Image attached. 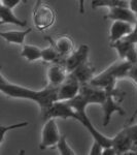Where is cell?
Returning <instances> with one entry per match:
<instances>
[{
  "label": "cell",
  "instance_id": "1",
  "mask_svg": "<svg viewBox=\"0 0 137 155\" xmlns=\"http://www.w3.org/2000/svg\"><path fill=\"white\" fill-rule=\"evenodd\" d=\"M0 90L6 96L12 98L27 99L36 102L40 107L42 116L58 101V87L49 85L41 90H33L7 81L3 74H0Z\"/></svg>",
  "mask_w": 137,
  "mask_h": 155
},
{
  "label": "cell",
  "instance_id": "2",
  "mask_svg": "<svg viewBox=\"0 0 137 155\" xmlns=\"http://www.w3.org/2000/svg\"><path fill=\"white\" fill-rule=\"evenodd\" d=\"M133 66V63L127 61V60L121 59L107 67L105 71L95 76L91 81L92 85L101 87L106 91H114L116 90V83L118 80L122 78H127L130 68Z\"/></svg>",
  "mask_w": 137,
  "mask_h": 155
},
{
  "label": "cell",
  "instance_id": "3",
  "mask_svg": "<svg viewBox=\"0 0 137 155\" xmlns=\"http://www.w3.org/2000/svg\"><path fill=\"white\" fill-rule=\"evenodd\" d=\"M125 92L116 89L114 91H107V96L103 104H101L103 110V126H106L110 123L111 116L114 113L119 115H125V111L121 107V104L125 97Z\"/></svg>",
  "mask_w": 137,
  "mask_h": 155
},
{
  "label": "cell",
  "instance_id": "4",
  "mask_svg": "<svg viewBox=\"0 0 137 155\" xmlns=\"http://www.w3.org/2000/svg\"><path fill=\"white\" fill-rule=\"evenodd\" d=\"M61 136L62 134H60L56 118L46 119L41 131V142L39 145V148L46 149L57 146L58 142L61 139Z\"/></svg>",
  "mask_w": 137,
  "mask_h": 155
},
{
  "label": "cell",
  "instance_id": "5",
  "mask_svg": "<svg viewBox=\"0 0 137 155\" xmlns=\"http://www.w3.org/2000/svg\"><path fill=\"white\" fill-rule=\"evenodd\" d=\"M81 84L73 72H69L66 79L58 86V101H66L75 97L79 93Z\"/></svg>",
  "mask_w": 137,
  "mask_h": 155
},
{
  "label": "cell",
  "instance_id": "6",
  "mask_svg": "<svg viewBox=\"0 0 137 155\" xmlns=\"http://www.w3.org/2000/svg\"><path fill=\"white\" fill-rule=\"evenodd\" d=\"M56 20L55 11L49 4H41L33 11L34 25L38 30H46L49 28Z\"/></svg>",
  "mask_w": 137,
  "mask_h": 155
},
{
  "label": "cell",
  "instance_id": "7",
  "mask_svg": "<svg viewBox=\"0 0 137 155\" xmlns=\"http://www.w3.org/2000/svg\"><path fill=\"white\" fill-rule=\"evenodd\" d=\"M110 47L116 49L118 52L119 59L127 60L133 64L137 63V50L136 44L127 41V39H119L116 41L110 42Z\"/></svg>",
  "mask_w": 137,
  "mask_h": 155
},
{
  "label": "cell",
  "instance_id": "8",
  "mask_svg": "<svg viewBox=\"0 0 137 155\" xmlns=\"http://www.w3.org/2000/svg\"><path fill=\"white\" fill-rule=\"evenodd\" d=\"M89 46L88 45H81L76 50H74L72 53L64 59V65L66 66L67 71L69 72L73 71L81 65L86 61L89 60Z\"/></svg>",
  "mask_w": 137,
  "mask_h": 155
},
{
  "label": "cell",
  "instance_id": "9",
  "mask_svg": "<svg viewBox=\"0 0 137 155\" xmlns=\"http://www.w3.org/2000/svg\"><path fill=\"white\" fill-rule=\"evenodd\" d=\"M104 19L113 21H126L132 24L137 23V15L131 11L129 6H114L109 8V12L104 16Z\"/></svg>",
  "mask_w": 137,
  "mask_h": 155
},
{
  "label": "cell",
  "instance_id": "10",
  "mask_svg": "<svg viewBox=\"0 0 137 155\" xmlns=\"http://www.w3.org/2000/svg\"><path fill=\"white\" fill-rule=\"evenodd\" d=\"M134 25L130 22L126 21H113L110 27V33H109V41L113 42L119 39H123L133 31Z\"/></svg>",
  "mask_w": 137,
  "mask_h": 155
},
{
  "label": "cell",
  "instance_id": "11",
  "mask_svg": "<svg viewBox=\"0 0 137 155\" xmlns=\"http://www.w3.org/2000/svg\"><path fill=\"white\" fill-rule=\"evenodd\" d=\"M69 71H67L66 66L64 63H59V62H55L52 63V65L48 69V81L49 85L52 86H60L63 81L68 76Z\"/></svg>",
  "mask_w": 137,
  "mask_h": 155
},
{
  "label": "cell",
  "instance_id": "12",
  "mask_svg": "<svg viewBox=\"0 0 137 155\" xmlns=\"http://www.w3.org/2000/svg\"><path fill=\"white\" fill-rule=\"evenodd\" d=\"M113 146L118 154H130L134 149V143L128 136L125 129L113 137Z\"/></svg>",
  "mask_w": 137,
  "mask_h": 155
},
{
  "label": "cell",
  "instance_id": "13",
  "mask_svg": "<svg viewBox=\"0 0 137 155\" xmlns=\"http://www.w3.org/2000/svg\"><path fill=\"white\" fill-rule=\"evenodd\" d=\"M74 74V76L78 79V81L81 82V85L89 84L91 83V81L93 80V78L95 77V67L91 64V62L86 61L81 65H79L78 68H75L73 71H71Z\"/></svg>",
  "mask_w": 137,
  "mask_h": 155
},
{
  "label": "cell",
  "instance_id": "14",
  "mask_svg": "<svg viewBox=\"0 0 137 155\" xmlns=\"http://www.w3.org/2000/svg\"><path fill=\"white\" fill-rule=\"evenodd\" d=\"M52 45L56 48L62 58H66L74 51V42L68 35L61 36L52 41Z\"/></svg>",
  "mask_w": 137,
  "mask_h": 155
},
{
  "label": "cell",
  "instance_id": "15",
  "mask_svg": "<svg viewBox=\"0 0 137 155\" xmlns=\"http://www.w3.org/2000/svg\"><path fill=\"white\" fill-rule=\"evenodd\" d=\"M32 31L31 28H26L24 30H11V31H1L0 36L9 44H16L23 46L25 38Z\"/></svg>",
  "mask_w": 137,
  "mask_h": 155
},
{
  "label": "cell",
  "instance_id": "16",
  "mask_svg": "<svg viewBox=\"0 0 137 155\" xmlns=\"http://www.w3.org/2000/svg\"><path fill=\"white\" fill-rule=\"evenodd\" d=\"M0 24H14L20 27H26L27 22L19 19L12 12V8L1 5L0 7Z\"/></svg>",
  "mask_w": 137,
  "mask_h": 155
},
{
  "label": "cell",
  "instance_id": "17",
  "mask_svg": "<svg viewBox=\"0 0 137 155\" xmlns=\"http://www.w3.org/2000/svg\"><path fill=\"white\" fill-rule=\"evenodd\" d=\"M41 52L42 49H40L37 46L23 45L21 51V56L23 58L27 59L28 61H36V60L41 59Z\"/></svg>",
  "mask_w": 137,
  "mask_h": 155
},
{
  "label": "cell",
  "instance_id": "18",
  "mask_svg": "<svg viewBox=\"0 0 137 155\" xmlns=\"http://www.w3.org/2000/svg\"><path fill=\"white\" fill-rule=\"evenodd\" d=\"M92 7H114V6H129V1L127 0H93Z\"/></svg>",
  "mask_w": 137,
  "mask_h": 155
},
{
  "label": "cell",
  "instance_id": "19",
  "mask_svg": "<svg viewBox=\"0 0 137 155\" xmlns=\"http://www.w3.org/2000/svg\"><path fill=\"white\" fill-rule=\"evenodd\" d=\"M60 59H62L61 55L59 54V52L57 51L54 46L42 49L41 60H43V61H46V62L55 63V62H58Z\"/></svg>",
  "mask_w": 137,
  "mask_h": 155
},
{
  "label": "cell",
  "instance_id": "20",
  "mask_svg": "<svg viewBox=\"0 0 137 155\" xmlns=\"http://www.w3.org/2000/svg\"><path fill=\"white\" fill-rule=\"evenodd\" d=\"M57 149L60 152V154L62 155H75L76 152H74V150L69 146L68 142H67V137L66 136L62 134L61 139L57 144Z\"/></svg>",
  "mask_w": 137,
  "mask_h": 155
},
{
  "label": "cell",
  "instance_id": "21",
  "mask_svg": "<svg viewBox=\"0 0 137 155\" xmlns=\"http://www.w3.org/2000/svg\"><path fill=\"white\" fill-rule=\"evenodd\" d=\"M28 122H20V123H17V124H12V125H9V126H4V125H1L0 126V136H1V139H0V143H3L4 141V137H5L6 132L11 130V129H16V128H20V127H25L28 125Z\"/></svg>",
  "mask_w": 137,
  "mask_h": 155
},
{
  "label": "cell",
  "instance_id": "22",
  "mask_svg": "<svg viewBox=\"0 0 137 155\" xmlns=\"http://www.w3.org/2000/svg\"><path fill=\"white\" fill-rule=\"evenodd\" d=\"M127 79H130L132 82H134V84L136 85V89H137V63L133 64V66L130 68L128 74H127ZM136 116H137V107H136V110H135V112H134V114L132 115V117L130 118V120H129V122L133 121Z\"/></svg>",
  "mask_w": 137,
  "mask_h": 155
},
{
  "label": "cell",
  "instance_id": "23",
  "mask_svg": "<svg viewBox=\"0 0 137 155\" xmlns=\"http://www.w3.org/2000/svg\"><path fill=\"white\" fill-rule=\"evenodd\" d=\"M124 129H125L126 132L128 134V136L130 137V139L133 141L134 149L137 148V124H134V125H130L128 127H125Z\"/></svg>",
  "mask_w": 137,
  "mask_h": 155
},
{
  "label": "cell",
  "instance_id": "24",
  "mask_svg": "<svg viewBox=\"0 0 137 155\" xmlns=\"http://www.w3.org/2000/svg\"><path fill=\"white\" fill-rule=\"evenodd\" d=\"M103 149H104L103 145H102L100 142L97 141V140H94V143L92 145L89 154L90 155H102Z\"/></svg>",
  "mask_w": 137,
  "mask_h": 155
},
{
  "label": "cell",
  "instance_id": "25",
  "mask_svg": "<svg viewBox=\"0 0 137 155\" xmlns=\"http://www.w3.org/2000/svg\"><path fill=\"white\" fill-rule=\"evenodd\" d=\"M21 2L26 3L27 0H1V5L7 6L9 8H14L16 6H18Z\"/></svg>",
  "mask_w": 137,
  "mask_h": 155
},
{
  "label": "cell",
  "instance_id": "26",
  "mask_svg": "<svg viewBox=\"0 0 137 155\" xmlns=\"http://www.w3.org/2000/svg\"><path fill=\"white\" fill-rule=\"evenodd\" d=\"M125 39H127V41H129L131 42H133V44H137V23L134 25L133 31H132L128 36H126Z\"/></svg>",
  "mask_w": 137,
  "mask_h": 155
},
{
  "label": "cell",
  "instance_id": "27",
  "mask_svg": "<svg viewBox=\"0 0 137 155\" xmlns=\"http://www.w3.org/2000/svg\"><path fill=\"white\" fill-rule=\"evenodd\" d=\"M116 150L113 146H109V147H104L102 155H116Z\"/></svg>",
  "mask_w": 137,
  "mask_h": 155
},
{
  "label": "cell",
  "instance_id": "28",
  "mask_svg": "<svg viewBox=\"0 0 137 155\" xmlns=\"http://www.w3.org/2000/svg\"><path fill=\"white\" fill-rule=\"evenodd\" d=\"M129 7L137 15V0H129Z\"/></svg>",
  "mask_w": 137,
  "mask_h": 155
},
{
  "label": "cell",
  "instance_id": "29",
  "mask_svg": "<svg viewBox=\"0 0 137 155\" xmlns=\"http://www.w3.org/2000/svg\"><path fill=\"white\" fill-rule=\"evenodd\" d=\"M78 1L79 14H84V3H86V0H78Z\"/></svg>",
  "mask_w": 137,
  "mask_h": 155
},
{
  "label": "cell",
  "instance_id": "30",
  "mask_svg": "<svg viewBox=\"0 0 137 155\" xmlns=\"http://www.w3.org/2000/svg\"><path fill=\"white\" fill-rule=\"evenodd\" d=\"M42 4V0H36V2H35V5H34L33 7V11L34 9H36L37 7H39Z\"/></svg>",
  "mask_w": 137,
  "mask_h": 155
}]
</instances>
